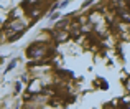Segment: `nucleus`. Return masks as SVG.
Listing matches in <instances>:
<instances>
[{"instance_id":"nucleus-2","label":"nucleus","mask_w":130,"mask_h":109,"mask_svg":"<svg viewBox=\"0 0 130 109\" xmlns=\"http://www.w3.org/2000/svg\"><path fill=\"white\" fill-rule=\"evenodd\" d=\"M68 38H69V33L64 32V30H56V32H53V40H54V42H58V43L66 42Z\"/></svg>"},{"instance_id":"nucleus-1","label":"nucleus","mask_w":130,"mask_h":109,"mask_svg":"<svg viewBox=\"0 0 130 109\" xmlns=\"http://www.w3.org/2000/svg\"><path fill=\"white\" fill-rule=\"evenodd\" d=\"M51 50L48 46V43H43V42H38V43H31L26 50V56L31 58V60H36V58H46V56H51Z\"/></svg>"},{"instance_id":"nucleus-3","label":"nucleus","mask_w":130,"mask_h":109,"mask_svg":"<svg viewBox=\"0 0 130 109\" xmlns=\"http://www.w3.org/2000/svg\"><path fill=\"white\" fill-rule=\"evenodd\" d=\"M36 84H40V81H33L31 86H36ZM38 89L41 91V86H38ZM35 91H36V88H33V89H30V93H35Z\"/></svg>"},{"instance_id":"nucleus-4","label":"nucleus","mask_w":130,"mask_h":109,"mask_svg":"<svg viewBox=\"0 0 130 109\" xmlns=\"http://www.w3.org/2000/svg\"><path fill=\"white\" fill-rule=\"evenodd\" d=\"M15 64H17V61H12V63H10L8 66H7V71H10V70H12L13 66H15Z\"/></svg>"}]
</instances>
